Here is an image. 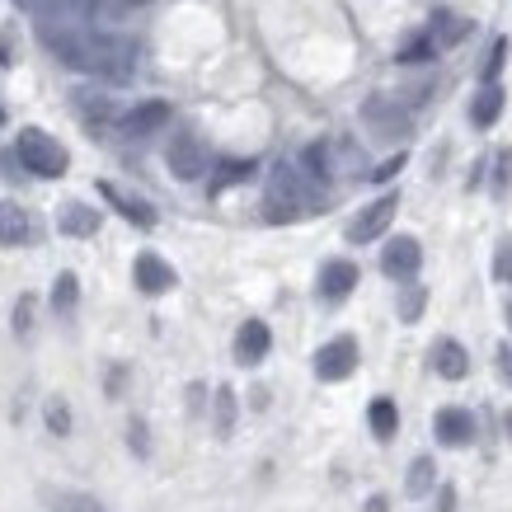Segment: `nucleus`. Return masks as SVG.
I'll use <instances>...</instances> for the list:
<instances>
[{
	"label": "nucleus",
	"instance_id": "4",
	"mask_svg": "<svg viewBox=\"0 0 512 512\" xmlns=\"http://www.w3.org/2000/svg\"><path fill=\"white\" fill-rule=\"evenodd\" d=\"M395 212H400V198H395V193H381V198L367 202V207L348 221V240H353V245H372V240H381V235L390 231Z\"/></svg>",
	"mask_w": 512,
	"mask_h": 512
},
{
	"label": "nucleus",
	"instance_id": "42",
	"mask_svg": "<svg viewBox=\"0 0 512 512\" xmlns=\"http://www.w3.org/2000/svg\"><path fill=\"white\" fill-rule=\"evenodd\" d=\"M118 5H141V0H118Z\"/></svg>",
	"mask_w": 512,
	"mask_h": 512
},
{
	"label": "nucleus",
	"instance_id": "6",
	"mask_svg": "<svg viewBox=\"0 0 512 512\" xmlns=\"http://www.w3.org/2000/svg\"><path fill=\"white\" fill-rule=\"evenodd\" d=\"M357 339L353 334H339V339H329L320 353H315V376L320 381H348L357 372Z\"/></svg>",
	"mask_w": 512,
	"mask_h": 512
},
{
	"label": "nucleus",
	"instance_id": "25",
	"mask_svg": "<svg viewBox=\"0 0 512 512\" xmlns=\"http://www.w3.org/2000/svg\"><path fill=\"white\" fill-rule=\"evenodd\" d=\"M76 301H80L76 273H62V278H57V287H52V311H57V315H71V311H76Z\"/></svg>",
	"mask_w": 512,
	"mask_h": 512
},
{
	"label": "nucleus",
	"instance_id": "36",
	"mask_svg": "<svg viewBox=\"0 0 512 512\" xmlns=\"http://www.w3.org/2000/svg\"><path fill=\"white\" fill-rule=\"evenodd\" d=\"M437 512H456V489H442V494H437Z\"/></svg>",
	"mask_w": 512,
	"mask_h": 512
},
{
	"label": "nucleus",
	"instance_id": "14",
	"mask_svg": "<svg viewBox=\"0 0 512 512\" xmlns=\"http://www.w3.org/2000/svg\"><path fill=\"white\" fill-rule=\"evenodd\" d=\"M99 193L118 207V217H127L132 226H141V231H151L156 226V207L151 202H141V198H132V193H123L118 184H99Z\"/></svg>",
	"mask_w": 512,
	"mask_h": 512
},
{
	"label": "nucleus",
	"instance_id": "10",
	"mask_svg": "<svg viewBox=\"0 0 512 512\" xmlns=\"http://www.w3.org/2000/svg\"><path fill=\"white\" fill-rule=\"evenodd\" d=\"M170 123V104L165 99H146V104H137L132 113H123L118 118V127H123V137H151L156 127Z\"/></svg>",
	"mask_w": 512,
	"mask_h": 512
},
{
	"label": "nucleus",
	"instance_id": "19",
	"mask_svg": "<svg viewBox=\"0 0 512 512\" xmlns=\"http://www.w3.org/2000/svg\"><path fill=\"white\" fill-rule=\"evenodd\" d=\"M43 503L52 512H109L94 494H80V489H57V484H43Z\"/></svg>",
	"mask_w": 512,
	"mask_h": 512
},
{
	"label": "nucleus",
	"instance_id": "3",
	"mask_svg": "<svg viewBox=\"0 0 512 512\" xmlns=\"http://www.w3.org/2000/svg\"><path fill=\"white\" fill-rule=\"evenodd\" d=\"M15 160L29 174H38V179H62V174L71 170L66 146L57 137H47L43 127H24V132H19L15 137Z\"/></svg>",
	"mask_w": 512,
	"mask_h": 512
},
{
	"label": "nucleus",
	"instance_id": "26",
	"mask_svg": "<svg viewBox=\"0 0 512 512\" xmlns=\"http://www.w3.org/2000/svg\"><path fill=\"white\" fill-rule=\"evenodd\" d=\"M249 174H254V160H221L217 174H212V193H221L226 184H240Z\"/></svg>",
	"mask_w": 512,
	"mask_h": 512
},
{
	"label": "nucleus",
	"instance_id": "38",
	"mask_svg": "<svg viewBox=\"0 0 512 512\" xmlns=\"http://www.w3.org/2000/svg\"><path fill=\"white\" fill-rule=\"evenodd\" d=\"M404 170V156H395V160H386L381 170H376V179H390V174H400Z\"/></svg>",
	"mask_w": 512,
	"mask_h": 512
},
{
	"label": "nucleus",
	"instance_id": "2",
	"mask_svg": "<svg viewBox=\"0 0 512 512\" xmlns=\"http://www.w3.org/2000/svg\"><path fill=\"white\" fill-rule=\"evenodd\" d=\"M311 188L301 179V170L292 165H273V179H268V193H264V217L278 226V221H296L311 212Z\"/></svg>",
	"mask_w": 512,
	"mask_h": 512
},
{
	"label": "nucleus",
	"instance_id": "23",
	"mask_svg": "<svg viewBox=\"0 0 512 512\" xmlns=\"http://www.w3.org/2000/svg\"><path fill=\"white\" fill-rule=\"evenodd\" d=\"M301 174L315 179V184H329V146L325 141H311V146L301 151Z\"/></svg>",
	"mask_w": 512,
	"mask_h": 512
},
{
	"label": "nucleus",
	"instance_id": "13",
	"mask_svg": "<svg viewBox=\"0 0 512 512\" xmlns=\"http://www.w3.org/2000/svg\"><path fill=\"white\" fill-rule=\"evenodd\" d=\"M470 24L466 15H451V10H433V19H428V38H433V47H461L470 38Z\"/></svg>",
	"mask_w": 512,
	"mask_h": 512
},
{
	"label": "nucleus",
	"instance_id": "35",
	"mask_svg": "<svg viewBox=\"0 0 512 512\" xmlns=\"http://www.w3.org/2000/svg\"><path fill=\"white\" fill-rule=\"evenodd\" d=\"M127 442H132V451H137V456H146V451H151V442H146V423H141V419L127 423Z\"/></svg>",
	"mask_w": 512,
	"mask_h": 512
},
{
	"label": "nucleus",
	"instance_id": "21",
	"mask_svg": "<svg viewBox=\"0 0 512 512\" xmlns=\"http://www.w3.org/2000/svg\"><path fill=\"white\" fill-rule=\"evenodd\" d=\"M367 423H372L376 442H390V437L400 433V409H395V400H372V409H367Z\"/></svg>",
	"mask_w": 512,
	"mask_h": 512
},
{
	"label": "nucleus",
	"instance_id": "28",
	"mask_svg": "<svg viewBox=\"0 0 512 512\" xmlns=\"http://www.w3.org/2000/svg\"><path fill=\"white\" fill-rule=\"evenodd\" d=\"M235 428V390L221 386L217 390V437H231Z\"/></svg>",
	"mask_w": 512,
	"mask_h": 512
},
{
	"label": "nucleus",
	"instance_id": "32",
	"mask_svg": "<svg viewBox=\"0 0 512 512\" xmlns=\"http://www.w3.org/2000/svg\"><path fill=\"white\" fill-rule=\"evenodd\" d=\"M503 62H508V38H494V47H489V62H484V80H498Z\"/></svg>",
	"mask_w": 512,
	"mask_h": 512
},
{
	"label": "nucleus",
	"instance_id": "11",
	"mask_svg": "<svg viewBox=\"0 0 512 512\" xmlns=\"http://www.w3.org/2000/svg\"><path fill=\"white\" fill-rule=\"evenodd\" d=\"M268 348H273V334H268L264 320H245L240 334H235V357H240L245 367H259L268 357Z\"/></svg>",
	"mask_w": 512,
	"mask_h": 512
},
{
	"label": "nucleus",
	"instance_id": "12",
	"mask_svg": "<svg viewBox=\"0 0 512 512\" xmlns=\"http://www.w3.org/2000/svg\"><path fill=\"white\" fill-rule=\"evenodd\" d=\"M437 442L442 447H470L475 442V414L470 409H442L437 414Z\"/></svg>",
	"mask_w": 512,
	"mask_h": 512
},
{
	"label": "nucleus",
	"instance_id": "24",
	"mask_svg": "<svg viewBox=\"0 0 512 512\" xmlns=\"http://www.w3.org/2000/svg\"><path fill=\"white\" fill-rule=\"evenodd\" d=\"M76 109L85 113V123H90V127H104L113 118V104H109V99H104V94H90V90L76 94Z\"/></svg>",
	"mask_w": 512,
	"mask_h": 512
},
{
	"label": "nucleus",
	"instance_id": "30",
	"mask_svg": "<svg viewBox=\"0 0 512 512\" xmlns=\"http://www.w3.org/2000/svg\"><path fill=\"white\" fill-rule=\"evenodd\" d=\"M494 278L512 282V235L508 240H498V249H494Z\"/></svg>",
	"mask_w": 512,
	"mask_h": 512
},
{
	"label": "nucleus",
	"instance_id": "9",
	"mask_svg": "<svg viewBox=\"0 0 512 512\" xmlns=\"http://www.w3.org/2000/svg\"><path fill=\"white\" fill-rule=\"evenodd\" d=\"M132 282H137L146 296H165L179 278H174V268L165 264L160 254H151V249H146V254H137V264H132Z\"/></svg>",
	"mask_w": 512,
	"mask_h": 512
},
{
	"label": "nucleus",
	"instance_id": "37",
	"mask_svg": "<svg viewBox=\"0 0 512 512\" xmlns=\"http://www.w3.org/2000/svg\"><path fill=\"white\" fill-rule=\"evenodd\" d=\"M498 372H503V376H508V381H512V348H508V343L498 348Z\"/></svg>",
	"mask_w": 512,
	"mask_h": 512
},
{
	"label": "nucleus",
	"instance_id": "31",
	"mask_svg": "<svg viewBox=\"0 0 512 512\" xmlns=\"http://www.w3.org/2000/svg\"><path fill=\"white\" fill-rule=\"evenodd\" d=\"M508 184H512V146L494 156V193H508Z\"/></svg>",
	"mask_w": 512,
	"mask_h": 512
},
{
	"label": "nucleus",
	"instance_id": "17",
	"mask_svg": "<svg viewBox=\"0 0 512 512\" xmlns=\"http://www.w3.org/2000/svg\"><path fill=\"white\" fill-rule=\"evenodd\" d=\"M433 372L447 376V381H461V376H470V353L456 339H437L433 343Z\"/></svg>",
	"mask_w": 512,
	"mask_h": 512
},
{
	"label": "nucleus",
	"instance_id": "29",
	"mask_svg": "<svg viewBox=\"0 0 512 512\" xmlns=\"http://www.w3.org/2000/svg\"><path fill=\"white\" fill-rule=\"evenodd\" d=\"M423 301H428V292H423L419 282H409V292L400 296V320L404 325H414V320L423 315Z\"/></svg>",
	"mask_w": 512,
	"mask_h": 512
},
{
	"label": "nucleus",
	"instance_id": "40",
	"mask_svg": "<svg viewBox=\"0 0 512 512\" xmlns=\"http://www.w3.org/2000/svg\"><path fill=\"white\" fill-rule=\"evenodd\" d=\"M503 315H508V329H512V296H508V306H503Z\"/></svg>",
	"mask_w": 512,
	"mask_h": 512
},
{
	"label": "nucleus",
	"instance_id": "1",
	"mask_svg": "<svg viewBox=\"0 0 512 512\" xmlns=\"http://www.w3.org/2000/svg\"><path fill=\"white\" fill-rule=\"evenodd\" d=\"M43 43L62 57L71 71L85 76H104V80H132L137 71V43L127 38H104V33H80L71 24H43Z\"/></svg>",
	"mask_w": 512,
	"mask_h": 512
},
{
	"label": "nucleus",
	"instance_id": "7",
	"mask_svg": "<svg viewBox=\"0 0 512 512\" xmlns=\"http://www.w3.org/2000/svg\"><path fill=\"white\" fill-rule=\"evenodd\" d=\"M362 118H367V127H372L376 137H386V141L409 132V109L395 104V99H386V94H372V99L362 104Z\"/></svg>",
	"mask_w": 512,
	"mask_h": 512
},
{
	"label": "nucleus",
	"instance_id": "5",
	"mask_svg": "<svg viewBox=\"0 0 512 512\" xmlns=\"http://www.w3.org/2000/svg\"><path fill=\"white\" fill-rule=\"evenodd\" d=\"M165 165H170L174 179H202L207 174V146H202L198 132H174L170 146H165Z\"/></svg>",
	"mask_w": 512,
	"mask_h": 512
},
{
	"label": "nucleus",
	"instance_id": "43",
	"mask_svg": "<svg viewBox=\"0 0 512 512\" xmlns=\"http://www.w3.org/2000/svg\"><path fill=\"white\" fill-rule=\"evenodd\" d=\"M0 123H5V118H0Z\"/></svg>",
	"mask_w": 512,
	"mask_h": 512
},
{
	"label": "nucleus",
	"instance_id": "39",
	"mask_svg": "<svg viewBox=\"0 0 512 512\" xmlns=\"http://www.w3.org/2000/svg\"><path fill=\"white\" fill-rule=\"evenodd\" d=\"M386 508H390V503H386V498H381V494H376L372 503H367V512H386Z\"/></svg>",
	"mask_w": 512,
	"mask_h": 512
},
{
	"label": "nucleus",
	"instance_id": "27",
	"mask_svg": "<svg viewBox=\"0 0 512 512\" xmlns=\"http://www.w3.org/2000/svg\"><path fill=\"white\" fill-rule=\"evenodd\" d=\"M433 52H437V47H433V38H428V33H414V38H409V43H404L400 52H395V62L414 66V62H428Z\"/></svg>",
	"mask_w": 512,
	"mask_h": 512
},
{
	"label": "nucleus",
	"instance_id": "34",
	"mask_svg": "<svg viewBox=\"0 0 512 512\" xmlns=\"http://www.w3.org/2000/svg\"><path fill=\"white\" fill-rule=\"evenodd\" d=\"M29 329H33V296H19V306H15V334H19V339H29Z\"/></svg>",
	"mask_w": 512,
	"mask_h": 512
},
{
	"label": "nucleus",
	"instance_id": "16",
	"mask_svg": "<svg viewBox=\"0 0 512 512\" xmlns=\"http://www.w3.org/2000/svg\"><path fill=\"white\" fill-rule=\"evenodd\" d=\"M353 287H357V264H348V259H329V264L320 268V296H325V301H343Z\"/></svg>",
	"mask_w": 512,
	"mask_h": 512
},
{
	"label": "nucleus",
	"instance_id": "41",
	"mask_svg": "<svg viewBox=\"0 0 512 512\" xmlns=\"http://www.w3.org/2000/svg\"><path fill=\"white\" fill-rule=\"evenodd\" d=\"M503 428H508V433H512V409H508V414H503Z\"/></svg>",
	"mask_w": 512,
	"mask_h": 512
},
{
	"label": "nucleus",
	"instance_id": "33",
	"mask_svg": "<svg viewBox=\"0 0 512 512\" xmlns=\"http://www.w3.org/2000/svg\"><path fill=\"white\" fill-rule=\"evenodd\" d=\"M47 428H52L57 437L71 433V409H66L62 400H52V404H47Z\"/></svg>",
	"mask_w": 512,
	"mask_h": 512
},
{
	"label": "nucleus",
	"instance_id": "22",
	"mask_svg": "<svg viewBox=\"0 0 512 512\" xmlns=\"http://www.w3.org/2000/svg\"><path fill=\"white\" fill-rule=\"evenodd\" d=\"M437 484V466L433 456H414V466H409V480H404V489H409V498H428Z\"/></svg>",
	"mask_w": 512,
	"mask_h": 512
},
{
	"label": "nucleus",
	"instance_id": "15",
	"mask_svg": "<svg viewBox=\"0 0 512 512\" xmlns=\"http://www.w3.org/2000/svg\"><path fill=\"white\" fill-rule=\"evenodd\" d=\"M57 231L71 235V240H90L99 231V212L85 207V202H62V212H57Z\"/></svg>",
	"mask_w": 512,
	"mask_h": 512
},
{
	"label": "nucleus",
	"instance_id": "18",
	"mask_svg": "<svg viewBox=\"0 0 512 512\" xmlns=\"http://www.w3.org/2000/svg\"><path fill=\"white\" fill-rule=\"evenodd\" d=\"M33 240V217L19 202H0V245H29Z\"/></svg>",
	"mask_w": 512,
	"mask_h": 512
},
{
	"label": "nucleus",
	"instance_id": "20",
	"mask_svg": "<svg viewBox=\"0 0 512 512\" xmlns=\"http://www.w3.org/2000/svg\"><path fill=\"white\" fill-rule=\"evenodd\" d=\"M498 113H503V90H498V80H484V90L470 99V123H475V127H494Z\"/></svg>",
	"mask_w": 512,
	"mask_h": 512
},
{
	"label": "nucleus",
	"instance_id": "8",
	"mask_svg": "<svg viewBox=\"0 0 512 512\" xmlns=\"http://www.w3.org/2000/svg\"><path fill=\"white\" fill-rule=\"evenodd\" d=\"M419 264H423V245L414 235H395V240H386V249H381V273H386V278L409 282L419 273Z\"/></svg>",
	"mask_w": 512,
	"mask_h": 512
}]
</instances>
